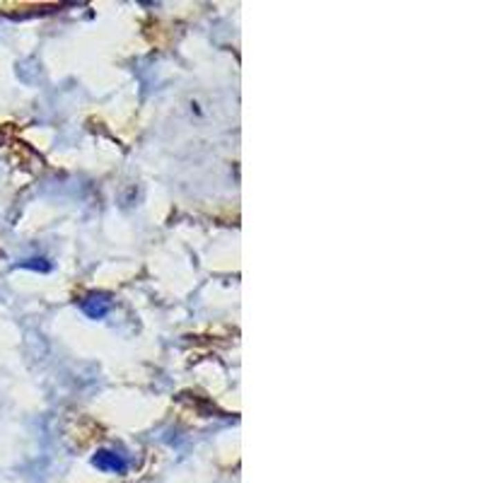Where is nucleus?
Here are the masks:
<instances>
[{"instance_id": "obj_1", "label": "nucleus", "mask_w": 483, "mask_h": 483, "mask_svg": "<svg viewBox=\"0 0 483 483\" xmlns=\"http://www.w3.org/2000/svg\"><path fill=\"white\" fill-rule=\"evenodd\" d=\"M92 464L102 471H109V474H124L129 469V462L124 460V455H116V452H97V457L92 460Z\"/></svg>"}]
</instances>
